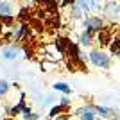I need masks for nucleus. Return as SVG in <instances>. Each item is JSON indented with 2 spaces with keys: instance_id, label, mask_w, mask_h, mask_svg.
I'll list each match as a JSON object with an SVG mask.
<instances>
[{
  "instance_id": "obj_1",
  "label": "nucleus",
  "mask_w": 120,
  "mask_h": 120,
  "mask_svg": "<svg viewBox=\"0 0 120 120\" xmlns=\"http://www.w3.org/2000/svg\"><path fill=\"white\" fill-rule=\"evenodd\" d=\"M90 61L91 65L97 66V68H109V56L106 54L104 50H91L90 52Z\"/></svg>"
},
{
  "instance_id": "obj_2",
  "label": "nucleus",
  "mask_w": 120,
  "mask_h": 120,
  "mask_svg": "<svg viewBox=\"0 0 120 120\" xmlns=\"http://www.w3.org/2000/svg\"><path fill=\"white\" fill-rule=\"evenodd\" d=\"M82 25H84V30H86V32L95 34V32H99V30L104 27V22H102L100 16H88V18H84Z\"/></svg>"
},
{
  "instance_id": "obj_3",
  "label": "nucleus",
  "mask_w": 120,
  "mask_h": 120,
  "mask_svg": "<svg viewBox=\"0 0 120 120\" xmlns=\"http://www.w3.org/2000/svg\"><path fill=\"white\" fill-rule=\"evenodd\" d=\"M104 13H106V18L113 23V22H118V0H108L104 5Z\"/></svg>"
},
{
  "instance_id": "obj_4",
  "label": "nucleus",
  "mask_w": 120,
  "mask_h": 120,
  "mask_svg": "<svg viewBox=\"0 0 120 120\" xmlns=\"http://www.w3.org/2000/svg\"><path fill=\"white\" fill-rule=\"evenodd\" d=\"M22 56V49L18 45H7L2 49V57L5 61H16Z\"/></svg>"
},
{
  "instance_id": "obj_5",
  "label": "nucleus",
  "mask_w": 120,
  "mask_h": 120,
  "mask_svg": "<svg viewBox=\"0 0 120 120\" xmlns=\"http://www.w3.org/2000/svg\"><path fill=\"white\" fill-rule=\"evenodd\" d=\"M75 5H77L82 13H91V11L99 9L100 2L99 0H75Z\"/></svg>"
},
{
  "instance_id": "obj_6",
  "label": "nucleus",
  "mask_w": 120,
  "mask_h": 120,
  "mask_svg": "<svg viewBox=\"0 0 120 120\" xmlns=\"http://www.w3.org/2000/svg\"><path fill=\"white\" fill-rule=\"evenodd\" d=\"M93 109H95V113H99L100 118H104V120H109V118H113V116L116 115V111H113V108H106V106H102V104L93 106Z\"/></svg>"
},
{
  "instance_id": "obj_7",
  "label": "nucleus",
  "mask_w": 120,
  "mask_h": 120,
  "mask_svg": "<svg viewBox=\"0 0 120 120\" xmlns=\"http://www.w3.org/2000/svg\"><path fill=\"white\" fill-rule=\"evenodd\" d=\"M77 115H81V120H95V109L91 106H86V108H81L77 109Z\"/></svg>"
},
{
  "instance_id": "obj_8",
  "label": "nucleus",
  "mask_w": 120,
  "mask_h": 120,
  "mask_svg": "<svg viewBox=\"0 0 120 120\" xmlns=\"http://www.w3.org/2000/svg\"><path fill=\"white\" fill-rule=\"evenodd\" d=\"M52 88H54L56 91H61V93H65V95H70L72 93V88H70V84H66V82H54L52 84Z\"/></svg>"
},
{
  "instance_id": "obj_9",
  "label": "nucleus",
  "mask_w": 120,
  "mask_h": 120,
  "mask_svg": "<svg viewBox=\"0 0 120 120\" xmlns=\"http://www.w3.org/2000/svg\"><path fill=\"white\" fill-rule=\"evenodd\" d=\"M91 40H93V34H90V32H82V34L79 36V45L81 47H88V45H91Z\"/></svg>"
},
{
  "instance_id": "obj_10",
  "label": "nucleus",
  "mask_w": 120,
  "mask_h": 120,
  "mask_svg": "<svg viewBox=\"0 0 120 120\" xmlns=\"http://www.w3.org/2000/svg\"><path fill=\"white\" fill-rule=\"evenodd\" d=\"M57 61H41V68H43V72H52V70H57Z\"/></svg>"
},
{
  "instance_id": "obj_11",
  "label": "nucleus",
  "mask_w": 120,
  "mask_h": 120,
  "mask_svg": "<svg viewBox=\"0 0 120 120\" xmlns=\"http://www.w3.org/2000/svg\"><path fill=\"white\" fill-rule=\"evenodd\" d=\"M20 113H22V118H23V120H38V115H36V113H32V111H30V108H27V106H25Z\"/></svg>"
},
{
  "instance_id": "obj_12",
  "label": "nucleus",
  "mask_w": 120,
  "mask_h": 120,
  "mask_svg": "<svg viewBox=\"0 0 120 120\" xmlns=\"http://www.w3.org/2000/svg\"><path fill=\"white\" fill-rule=\"evenodd\" d=\"M11 15V5L7 2H0V18L2 16H9Z\"/></svg>"
},
{
  "instance_id": "obj_13",
  "label": "nucleus",
  "mask_w": 120,
  "mask_h": 120,
  "mask_svg": "<svg viewBox=\"0 0 120 120\" xmlns=\"http://www.w3.org/2000/svg\"><path fill=\"white\" fill-rule=\"evenodd\" d=\"M5 93H9V82L4 79H0V97L5 95Z\"/></svg>"
},
{
  "instance_id": "obj_14",
  "label": "nucleus",
  "mask_w": 120,
  "mask_h": 120,
  "mask_svg": "<svg viewBox=\"0 0 120 120\" xmlns=\"http://www.w3.org/2000/svg\"><path fill=\"white\" fill-rule=\"evenodd\" d=\"M63 109H65V108H63V106H59V104H57V106H52V108L49 109V115L52 116V118H54V116H56V115H59V113H61Z\"/></svg>"
},
{
  "instance_id": "obj_15",
  "label": "nucleus",
  "mask_w": 120,
  "mask_h": 120,
  "mask_svg": "<svg viewBox=\"0 0 120 120\" xmlns=\"http://www.w3.org/2000/svg\"><path fill=\"white\" fill-rule=\"evenodd\" d=\"M52 102H54V97H52V95H45V99L40 102V106H41V108H43V106H50Z\"/></svg>"
},
{
  "instance_id": "obj_16",
  "label": "nucleus",
  "mask_w": 120,
  "mask_h": 120,
  "mask_svg": "<svg viewBox=\"0 0 120 120\" xmlns=\"http://www.w3.org/2000/svg\"><path fill=\"white\" fill-rule=\"evenodd\" d=\"M59 106H63V108H66V106H70V99H66V97H63L59 102Z\"/></svg>"
},
{
  "instance_id": "obj_17",
  "label": "nucleus",
  "mask_w": 120,
  "mask_h": 120,
  "mask_svg": "<svg viewBox=\"0 0 120 120\" xmlns=\"http://www.w3.org/2000/svg\"><path fill=\"white\" fill-rule=\"evenodd\" d=\"M54 120H70V116H68V115H61V113H59V115L54 116Z\"/></svg>"
},
{
  "instance_id": "obj_18",
  "label": "nucleus",
  "mask_w": 120,
  "mask_h": 120,
  "mask_svg": "<svg viewBox=\"0 0 120 120\" xmlns=\"http://www.w3.org/2000/svg\"><path fill=\"white\" fill-rule=\"evenodd\" d=\"M75 4V0H61V4L59 5H65V7H68V5Z\"/></svg>"
},
{
  "instance_id": "obj_19",
  "label": "nucleus",
  "mask_w": 120,
  "mask_h": 120,
  "mask_svg": "<svg viewBox=\"0 0 120 120\" xmlns=\"http://www.w3.org/2000/svg\"><path fill=\"white\" fill-rule=\"evenodd\" d=\"M99 2H102V0H99Z\"/></svg>"
}]
</instances>
